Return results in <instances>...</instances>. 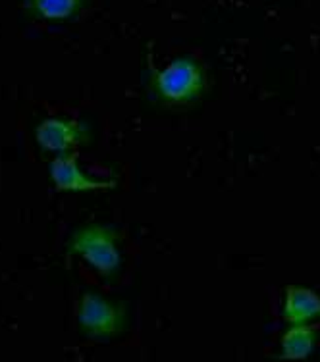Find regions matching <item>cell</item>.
<instances>
[{"mask_svg":"<svg viewBox=\"0 0 320 362\" xmlns=\"http://www.w3.org/2000/svg\"><path fill=\"white\" fill-rule=\"evenodd\" d=\"M50 180L55 181L56 189L60 191H98V189H108L114 185V181H101L93 180L89 175H85L79 166H77V154L62 153L56 156L55 160L49 164Z\"/></svg>","mask_w":320,"mask_h":362,"instance_id":"5b68a950","label":"cell"},{"mask_svg":"<svg viewBox=\"0 0 320 362\" xmlns=\"http://www.w3.org/2000/svg\"><path fill=\"white\" fill-rule=\"evenodd\" d=\"M314 347V332L309 326H293L282 337V353L290 361H303Z\"/></svg>","mask_w":320,"mask_h":362,"instance_id":"52a82bcc","label":"cell"},{"mask_svg":"<svg viewBox=\"0 0 320 362\" xmlns=\"http://www.w3.org/2000/svg\"><path fill=\"white\" fill-rule=\"evenodd\" d=\"M89 137V133L76 119L49 118L37 127V143L49 153H68L74 146L81 145Z\"/></svg>","mask_w":320,"mask_h":362,"instance_id":"277c9868","label":"cell"},{"mask_svg":"<svg viewBox=\"0 0 320 362\" xmlns=\"http://www.w3.org/2000/svg\"><path fill=\"white\" fill-rule=\"evenodd\" d=\"M151 89L162 105H193L205 90V74L201 64L189 56L176 58L164 70L153 71Z\"/></svg>","mask_w":320,"mask_h":362,"instance_id":"6da1fadb","label":"cell"},{"mask_svg":"<svg viewBox=\"0 0 320 362\" xmlns=\"http://www.w3.org/2000/svg\"><path fill=\"white\" fill-rule=\"evenodd\" d=\"M125 322V310L114 307L98 295L85 293L77 305V324L91 339H105L118 334Z\"/></svg>","mask_w":320,"mask_h":362,"instance_id":"3957f363","label":"cell"},{"mask_svg":"<svg viewBox=\"0 0 320 362\" xmlns=\"http://www.w3.org/2000/svg\"><path fill=\"white\" fill-rule=\"evenodd\" d=\"M282 316L292 326H309L320 318V297L307 287H287Z\"/></svg>","mask_w":320,"mask_h":362,"instance_id":"8992f818","label":"cell"},{"mask_svg":"<svg viewBox=\"0 0 320 362\" xmlns=\"http://www.w3.org/2000/svg\"><path fill=\"white\" fill-rule=\"evenodd\" d=\"M31 14L42 20H68L77 14L84 0H23Z\"/></svg>","mask_w":320,"mask_h":362,"instance_id":"ba28073f","label":"cell"},{"mask_svg":"<svg viewBox=\"0 0 320 362\" xmlns=\"http://www.w3.org/2000/svg\"><path fill=\"white\" fill-rule=\"evenodd\" d=\"M70 251L101 276H110L120 266L116 231L108 226H85L77 230L72 237Z\"/></svg>","mask_w":320,"mask_h":362,"instance_id":"7a4b0ae2","label":"cell"}]
</instances>
